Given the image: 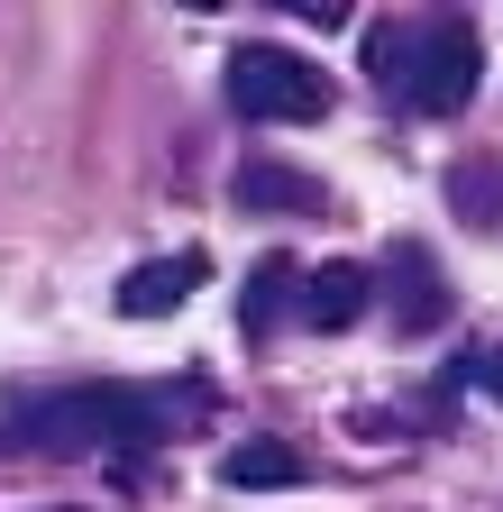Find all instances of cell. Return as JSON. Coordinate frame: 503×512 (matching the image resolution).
Masks as SVG:
<instances>
[{
    "mask_svg": "<svg viewBox=\"0 0 503 512\" xmlns=\"http://www.w3.org/2000/svg\"><path fill=\"white\" fill-rule=\"evenodd\" d=\"M0 439H10V448H55V458H83V448H101V439L147 448L156 439V403L119 394V384H74V394H46V403L10 412Z\"/></svg>",
    "mask_w": 503,
    "mask_h": 512,
    "instance_id": "cell-1",
    "label": "cell"
},
{
    "mask_svg": "<svg viewBox=\"0 0 503 512\" xmlns=\"http://www.w3.org/2000/svg\"><path fill=\"white\" fill-rule=\"evenodd\" d=\"M229 101L247 119L302 128V119L330 110V74H321V64H302V55H284V46H238L229 55Z\"/></svg>",
    "mask_w": 503,
    "mask_h": 512,
    "instance_id": "cell-2",
    "label": "cell"
},
{
    "mask_svg": "<svg viewBox=\"0 0 503 512\" xmlns=\"http://www.w3.org/2000/svg\"><path fill=\"white\" fill-rule=\"evenodd\" d=\"M476 74H485V46H476V28H458V19H439V28L412 46V101L439 110V119L476 101Z\"/></svg>",
    "mask_w": 503,
    "mask_h": 512,
    "instance_id": "cell-3",
    "label": "cell"
},
{
    "mask_svg": "<svg viewBox=\"0 0 503 512\" xmlns=\"http://www.w3.org/2000/svg\"><path fill=\"white\" fill-rule=\"evenodd\" d=\"M202 275H211V266H202V247H183V256H156V266L119 275V293H110V302L129 311V320H165V311H174L183 293H193Z\"/></svg>",
    "mask_w": 503,
    "mask_h": 512,
    "instance_id": "cell-4",
    "label": "cell"
},
{
    "mask_svg": "<svg viewBox=\"0 0 503 512\" xmlns=\"http://www.w3.org/2000/svg\"><path fill=\"white\" fill-rule=\"evenodd\" d=\"M366 293H375V275H366V266H348V256H339V266H311L302 320H311V330H348V320L366 311Z\"/></svg>",
    "mask_w": 503,
    "mask_h": 512,
    "instance_id": "cell-5",
    "label": "cell"
},
{
    "mask_svg": "<svg viewBox=\"0 0 503 512\" xmlns=\"http://www.w3.org/2000/svg\"><path fill=\"white\" fill-rule=\"evenodd\" d=\"M238 202L247 211H321V183L293 165H238Z\"/></svg>",
    "mask_w": 503,
    "mask_h": 512,
    "instance_id": "cell-6",
    "label": "cell"
},
{
    "mask_svg": "<svg viewBox=\"0 0 503 512\" xmlns=\"http://www.w3.org/2000/svg\"><path fill=\"white\" fill-rule=\"evenodd\" d=\"M220 476L247 485V494H257V485H302V458H293L284 439H247V448H229V458H220Z\"/></svg>",
    "mask_w": 503,
    "mask_h": 512,
    "instance_id": "cell-7",
    "label": "cell"
},
{
    "mask_svg": "<svg viewBox=\"0 0 503 512\" xmlns=\"http://www.w3.org/2000/svg\"><path fill=\"white\" fill-rule=\"evenodd\" d=\"M284 19H311V28H339L348 19V0H275Z\"/></svg>",
    "mask_w": 503,
    "mask_h": 512,
    "instance_id": "cell-8",
    "label": "cell"
},
{
    "mask_svg": "<svg viewBox=\"0 0 503 512\" xmlns=\"http://www.w3.org/2000/svg\"><path fill=\"white\" fill-rule=\"evenodd\" d=\"M467 384H485V394L503 403V348H485V357H467Z\"/></svg>",
    "mask_w": 503,
    "mask_h": 512,
    "instance_id": "cell-9",
    "label": "cell"
},
{
    "mask_svg": "<svg viewBox=\"0 0 503 512\" xmlns=\"http://www.w3.org/2000/svg\"><path fill=\"white\" fill-rule=\"evenodd\" d=\"M46 512H92V503H46Z\"/></svg>",
    "mask_w": 503,
    "mask_h": 512,
    "instance_id": "cell-10",
    "label": "cell"
},
{
    "mask_svg": "<svg viewBox=\"0 0 503 512\" xmlns=\"http://www.w3.org/2000/svg\"><path fill=\"white\" fill-rule=\"evenodd\" d=\"M183 10H220V0H183Z\"/></svg>",
    "mask_w": 503,
    "mask_h": 512,
    "instance_id": "cell-11",
    "label": "cell"
}]
</instances>
